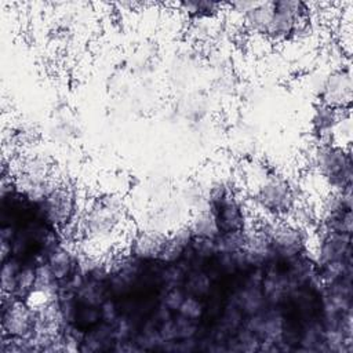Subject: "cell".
<instances>
[{"instance_id":"6da1fadb","label":"cell","mask_w":353,"mask_h":353,"mask_svg":"<svg viewBox=\"0 0 353 353\" xmlns=\"http://www.w3.org/2000/svg\"><path fill=\"white\" fill-rule=\"evenodd\" d=\"M313 172L327 185L330 192H343L353 186L352 149L332 143H317L310 154Z\"/></svg>"},{"instance_id":"7a4b0ae2","label":"cell","mask_w":353,"mask_h":353,"mask_svg":"<svg viewBox=\"0 0 353 353\" xmlns=\"http://www.w3.org/2000/svg\"><path fill=\"white\" fill-rule=\"evenodd\" d=\"M252 200L255 210L262 212L261 216L270 218H290L299 204L296 188L273 170L252 190Z\"/></svg>"},{"instance_id":"3957f363","label":"cell","mask_w":353,"mask_h":353,"mask_svg":"<svg viewBox=\"0 0 353 353\" xmlns=\"http://www.w3.org/2000/svg\"><path fill=\"white\" fill-rule=\"evenodd\" d=\"M36 203V218L54 226L61 233L79 221V199L76 192L63 182Z\"/></svg>"},{"instance_id":"277c9868","label":"cell","mask_w":353,"mask_h":353,"mask_svg":"<svg viewBox=\"0 0 353 353\" xmlns=\"http://www.w3.org/2000/svg\"><path fill=\"white\" fill-rule=\"evenodd\" d=\"M1 335L30 341L37 330V310L26 301L1 294Z\"/></svg>"},{"instance_id":"5b68a950","label":"cell","mask_w":353,"mask_h":353,"mask_svg":"<svg viewBox=\"0 0 353 353\" xmlns=\"http://www.w3.org/2000/svg\"><path fill=\"white\" fill-rule=\"evenodd\" d=\"M212 212L219 233L248 230L254 223V216L236 190L205 204Z\"/></svg>"},{"instance_id":"8992f818","label":"cell","mask_w":353,"mask_h":353,"mask_svg":"<svg viewBox=\"0 0 353 353\" xmlns=\"http://www.w3.org/2000/svg\"><path fill=\"white\" fill-rule=\"evenodd\" d=\"M353 98V84L350 66L332 70L319 87L320 103L334 110H350Z\"/></svg>"},{"instance_id":"52a82bcc","label":"cell","mask_w":353,"mask_h":353,"mask_svg":"<svg viewBox=\"0 0 353 353\" xmlns=\"http://www.w3.org/2000/svg\"><path fill=\"white\" fill-rule=\"evenodd\" d=\"M59 290L81 272V251L70 241H63L46 263Z\"/></svg>"},{"instance_id":"ba28073f","label":"cell","mask_w":353,"mask_h":353,"mask_svg":"<svg viewBox=\"0 0 353 353\" xmlns=\"http://www.w3.org/2000/svg\"><path fill=\"white\" fill-rule=\"evenodd\" d=\"M165 233L154 232L150 229H142L132 232L128 243L127 252L141 262L160 261Z\"/></svg>"},{"instance_id":"9c48e42d","label":"cell","mask_w":353,"mask_h":353,"mask_svg":"<svg viewBox=\"0 0 353 353\" xmlns=\"http://www.w3.org/2000/svg\"><path fill=\"white\" fill-rule=\"evenodd\" d=\"M193 234L186 222H182L165 233L160 255L163 263H178L193 241Z\"/></svg>"},{"instance_id":"30bf717a","label":"cell","mask_w":353,"mask_h":353,"mask_svg":"<svg viewBox=\"0 0 353 353\" xmlns=\"http://www.w3.org/2000/svg\"><path fill=\"white\" fill-rule=\"evenodd\" d=\"M274 15V1H255L243 17V26L247 32L261 37H266Z\"/></svg>"},{"instance_id":"8fae6325","label":"cell","mask_w":353,"mask_h":353,"mask_svg":"<svg viewBox=\"0 0 353 353\" xmlns=\"http://www.w3.org/2000/svg\"><path fill=\"white\" fill-rule=\"evenodd\" d=\"M186 223L194 239L215 240L219 234L215 218L207 205L190 211Z\"/></svg>"},{"instance_id":"7c38bea8","label":"cell","mask_w":353,"mask_h":353,"mask_svg":"<svg viewBox=\"0 0 353 353\" xmlns=\"http://www.w3.org/2000/svg\"><path fill=\"white\" fill-rule=\"evenodd\" d=\"M341 110H334L321 103L316 105L313 117H312V128L317 138V143H328L331 132L338 121Z\"/></svg>"},{"instance_id":"4fadbf2b","label":"cell","mask_w":353,"mask_h":353,"mask_svg":"<svg viewBox=\"0 0 353 353\" xmlns=\"http://www.w3.org/2000/svg\"><path fill=\"white\" fill-rule=\"evenodd\" d=\"M214 281L204 269H194L188 272L186 280L183 283V290L186 295L199 299H205L214 287Z\"/></svg>"},{"instance_id":"5bb4252c","label":"cell","mask_w":353,"mask_h":353,"mask_svg":"<svg viewBox=\"0 0 353 353\" xmlns=\"http://www.w3.org/2000/svg\"><path fill=\"white\" fill-rule=\"evenodd\" d=\"M77 299V298H76ZM103 321L102 306L84 305L77 301L74 316H73V327H76L81 332H87L101 324Z\"/></svg>"},{"instance_id":"9a60e30c","label":"cell","mask_w":353,"mask_h":353,"mask_svg":"<svg viewBox=\"0 0 353 353\" xmlns=\"http://www.w3.org/2000/svg\"><path fill=\"white\" fill-rule=\"evenodd\" d=\"M36 279H37V266L30 263H22L17 277V284H15L12 296L18 301H28L34 291Z\"/></svg>"},{"instance_id":"2e32d148","label":"cell","mask_w":353,"mask_h":353,"mask_svg":"<svg viewBox=\"0 0 353 353\" xmlns=\"http://www.w3.org/2000/svg\"><path fill=\"white\" fill-rule=\"evenodd\" d=\"M247 232L248 230L219 233L218 237L214 240L216 252L234 254V252L243 251L245 247V243H247Z\"/></svg>"},{"instance_id":"e0dca14e","label":"cell","mask_w":353,"mask_h":353,"mask_svg":"<svg viewBox=\"0 0 353 353\" xmlns=\"http://www.w3.org/2000/svg\"><path fill=\"white\" fill-rule=\"evenodd\" d=\"M225 4L214 3V1H185L179 3L178 7L188 17L194 19H208L216 15Z\"/></svg>"},{"instance_id":"ac0fdd59","label":"cell","mask_w":353,"mask_h":353,"mask_svg":"<svg viewBox=\"0 0 353 353\" xmlns=\"http://www.w3.org/2000/svg\"><path fill=\"white\" fill-rule=\"evenodd\" d=\"M21 266H22V262L18 261L17 258H12V256L8 258L7 261L1 262V272H0L1 294L12 296Z\"/></svg>"},{"instance_id":"d6986e66","label":"cell","mask_w":353,"mask_h":353,"mask_svg":"<svg viewBox=\"0 0 353 353\" xmlns=\"http://www.w3.org/2000/svg\"><path fill=\"white\" fill-rule=\"evenodd\" d=\"M176 313L186 319L201 323L204 319V301L186 295V298L183 299V302L179 306Z\"/></svg>"},{"instance_id":"ffe728a7","label":"cell","mask_w":353,"mask_h":353,"mask_svg":"<svg viewBox=\"0 0 353 353\" xmlns=\"http://www.w3.org/2000/svg\"><path fill=\"white\" fill-rule=\"evenodd\" d=\"M185 298H186V292H185L183 287H174V288L164 290V291L161 292V295H160V302H161L167 309H170L171 312L176 313Z\"/></svg>"}]
</instances>
